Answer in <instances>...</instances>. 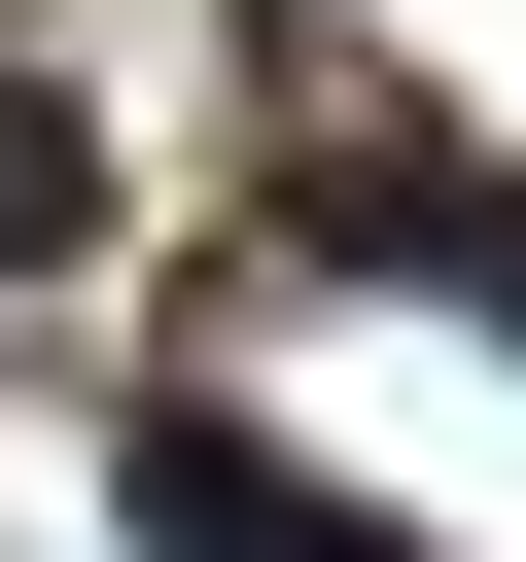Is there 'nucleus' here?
I'll return each instance as SVG.
<instances>
[{
    "instance_id": "nucleus-1",
    "label": "nucleus",
    "mask_w": 526,
    "mask_h": 562,
    "mask_svg": "<svg viewBox=\"0 0 526 562\" xmlns=\"http://www.w3.org/2000/svg\"><path fill=\"white\" fill-rule=\"evenodd\" d=\"M105 492H140V562H421V527H351L281 422H210V386H140V457H105Z\"/></svg>"
},
{
    "instance_id": "nucleus-2",
    "label": "nucleus",
    "mask_w": 526,
    "mask_h": 562,
    "mask_svg": "<svg viewBox=\"0 0 526 562\" xmlns=\"http://www.w3.org/2000/svg\"><path fill=\"white\" fill-rule=\"evenodd\" d=\"M316 246H351V281H456V316H526V176H456V140H351V176H316Z\"/></svg>"
},
{
    "instance_id": "nucleus-3",
    "label": "nucleus",
    "mask_w": 526,
    "mask_h": 562,
    "mask_svg": "<svg viewBox=\"0 0 526 562\" xmlns=\"http://www.w3.org/2000/svg\"><path fill=\"white\" fill-rule=\"evenodd\" d=\"M70 211H105V140H70V105H35V70H0V281H35V246H70Z\"/></svg>"
}]
</instances>
